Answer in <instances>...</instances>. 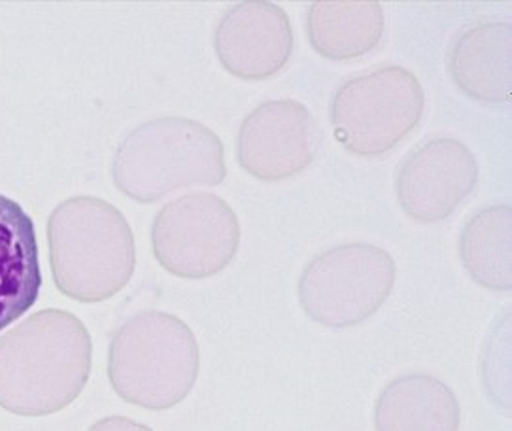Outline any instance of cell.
Segmentation results:
<instances>
[{"instance_id": "6da1fadb", "label": "cell", "mask_w": 512, "mask_h": 431, "mask_svg": "<svg viewBox=\"0 0 512 431\" xmlns=\"http://www.w3.org/2000/svg\"><path fill=\"white\" fill-rule=\"evenodd\" d=\"M93 341L72 312L46 309L0 339V407L29 418L67 409L84 392Z\"/></svg>"}, {"instance_id": "7a4b0ae2", "label": "cell", "mask_w": 512, "mask_h": 431, "mask_svg": "<svg viewBox=\"0 0 512 431\" xmlns=\"http://www.w3.org/2000/svg\"><path fill=\"white\" fill-rule=\"evenodd\" d=\"M55 288L78 303L120 294L137 267L133 229L121 210L89 195L65 199L48 220Z\"/></svg>"}, {"instance_id": "3957f363", "label": "cell", "mask_w": 512, "mask_h": 431, "mask_svg": "<svg viewBox=\"0 0 512 431\" xmlns=\"http://www.w3.org/2000/svg\"><path fill=\"white\" fill-rule=\"evenodd\" d=\"M199 369L195 333L169 312H138L118 328L108 346V380L114 392L148 411H167L182 403Z\"/></svg>"}, {"instance_id": "277c9868", "label": "cell", "mask_w": 512, "mask_h": 431, "mask_svg": "<svg viewBox=\"0 0 512 431\" xmlns=\"http://www.w3.org/2000/svg\"><path fill=\"white\" fill-rule=\"evenodd\" d=\"M227 176L220 137L201 121L167 116L146 121L121 140L112 178L137 203H155L186 186H218Z\"/></svg>"}, {"instance_id": "5b68a950", "label": "cell", "mask_w": 512, "mask_h": 431, "mask_svg": "<svg viewBox=\"0 0 512 431\" xmlns=\"http://www.w3.org/2000/svg\"><path fill=\"white\" fill-rule=\"evenodd\" d=\"M426 106L420 80L386 65L346 80L333 95L329 118L335 137L358 157L388 154L418 127Z\"/></svg>"}, {"instance_id": "8992f818", "label": "cell", "mask_w": 512, "mask_h": 431, "mask_svg": "<svg viewBox=\"0 0 512 431\" xmlns=\"http://www.w3.org/2000/svg\"><path fill=\"white\" fill-rule=\"evenodd\" d=\"M395 284L392 256L369 242L329 248L312 259L299 278V303L325 328H354L371 318Z\"/></svg>"}, {"instance_id": "52a82bcc", "label": "cell", "mask_w": 512, "mask_h": 431, "mask_svg": "<svg viewBox=\"0 0 512 431\" xmlns=\"http://www.w3.org/2000/svg\"><path fill=\"white\" fill-rule=\"evenodd\" d=\"M240 246L235 210L214 193H186L167 203L152 225L157 263L171 275L205 280L222 273Z\"/></svg>"}, {"instance_id": "ba28073f", "label": "cell", "mask_w": 512, "mask_h": 431, "mask_svg": "<svg viewBox=\"0 0 512 431\" xmlns=\"http://www.w3.org/2000/svg\"><path fill=\"white\" fill-rule=\"evenodd\" d=\"M320 142L318 123L305 104L267 101L240 123L237 159L257 180L280 182L303 173L318 154Z\"/></svg>"}, {"instance_id": "9c48e42d", "label": "cell", "mask_w": 512, "mask_h": 431, "mask_svg": "<svg viewBox=\"0 0 512 431\" xmlns=\"http://www.w3.org/2000/svg\"><path fill=\"white\" fill-rule=\"evenodd\" d=\"M478 182L473 152L456 138H433L401 165L395 193L405 214L420 224L446 220Z\"/></svg>"}, {"instance_id": "30bf717a", "label": "cell", "mask_w": 512, "mask_h": 431, "mask_svg": "<svg viewBox=\"0 0 512 431\" xmlns=\"http://www.w3.org/2000/svg\"><path fill=\"white\" fill-rule=\"evenodd\" d=\"M214 50L223 69L240 80H269L293 53L290 18L267 0L237 2L216 25Z\"/></svg>"}, {"instance_id": "8fae6325", "label": "cell", "mask_w": 512, "mask_h": 431, "mask_svg": "<svg viewBox=\"0 0 512 431\" xmlns=\"http://www.w3.org/2000/svg\"><path fill=\"white\" fill-rule=\"evenodd\" d=\"M446 67L461 91L478 103L511 101L512 27L505 21L477 23L461 31L446 57Z\"/></svg>"}, {"instance_id": "7c38bea8", "label": "cell", "mask_w": 512, "mask_h": 431, "mask_svg": "<svg viewBox=\"0 0 512 431\" xmlns=\"http://www.w3.org/2000/svg\"><path fill=\"white\" fill-rule=\"evenodd\" d=\"M40 286L35 222L18 201L0 193V331L33 309Z\"/></svg>"}, {"instance_id": "4fadbf2b", "label": "cell", "mask_w": 512, "mask_h": 431, "mask_svg": "<svg viewBox=\"0 0 512 431\" xmlns=\"http://www.w3.org/2000/svg\"><path fill=\"white\" fill-rule=\"evenodd\" d=\"M460 422L452 388L426 373L393 379L376 399V431H458Z\"/></svg>"}, {"instance_id": "5bb4252c", "label": "cell", "mask_w": 512, "mask_h": 431, "mask_svg": "<svg viewBox=\"0 0 512 431\" xmlns=\"http://www.w3.org/2000/svg\"><path fill=\"white\" fill-rule=\"evenodd\" d=\"M384 29V10L376 0H318L308 8V40L314 52L331 61H350L373 52Z\"/></svg>"}, {"instance_id": "9a60e30c", "label": "cell", "mask_w": 512, "mask_h": 431, "mask_svg": "<svg viewBox=\"0 0 512 431\" xmlns=\"http://www.w3.org/2000/svg\"><path fill=\"white\" fill-rule=\"evenodd\" d=\"M460 258L478 286L490 292L511 290V205L482 208L465 222L460 233Z\"/></svg>"}, {"instance_id": "2e32d148", "label": "cell", "mask_w": 512, "mask_h": 431, "mask_svg": "<svg viewBox=\"0 0 512 431\" xmlns=\"http://www.w3.org/2000/svg\"><path fill=\"white\" fill-rule=\"evenodd\" d=\"M87 431H154L146 424L135 422L125 416H106L95 422Z\"/></svg>"}]
</instances>
